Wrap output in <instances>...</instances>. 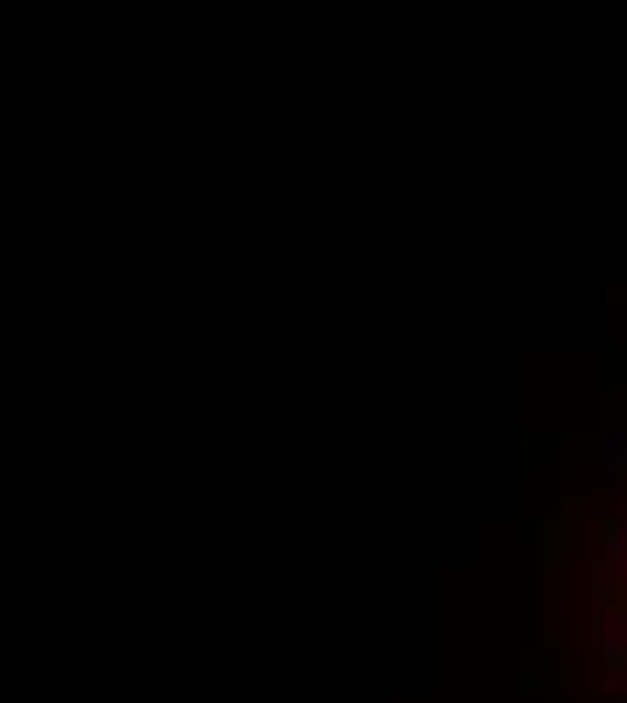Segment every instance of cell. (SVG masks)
<instances>
[{
    "label": "cell",
    "mask_w": 627,
    "mask_h": 703,
    "mask_svg": "<svg viewBox=\"0 0 627 703\" xmlns=\"http://www.w3.org/2000/svg\"><path fill=\"white\" fill-rule=\"evenodd\" d=\"M595 633H600V660H606V671H617L627 660V617L617 612V606H606Z\"/></svg>",
    "instance_id": "cell-1"
},
{
    "label": "cell",
    "mask_w": 627,
    "mask_h": 703,
    "mask_svg": "<svg viewBox=\"0 0 627 703\" xmlns=\"http://www.w3.org/2000/svg\"><path fill=\"white\" fill-rule=\"evenodd\" d=\"M595 552H600V563H606V568L622 563V557H627V514H606V520H600Z\"/></svg>",
    "instance_id": "cell-2"
},
{
    "label": "cell",
    "mask_w": 627,
    "mask_h": 703,
    "mask_svg": "<svg viewBox=\"0 0 627 703\" xmlns=\"http://www.w3.org/2000/svg\"><path fill=\"white\" fill-rule=\"evenodd\" d=\"M557 520H606V498H595V493H568L563 509H557Z\"/></svg>",
    "instance_id": "cell-3"
},
{
    "label": "cell",
    "mask_w": 627,
    "mask_h": 703,
    "mask_svg": "<svg viewBox=\"0 0 627 703\" xmlns=\"http://www.w3.org/2000/svg\"><path fill=\"white\" fill-rule=\"evenodd\" d=\"M600 466H606V476H627V433L622 428L606 439V460H600Z\"/></svg>",
    "instance_id": "cell-4"
}]
</instances>
